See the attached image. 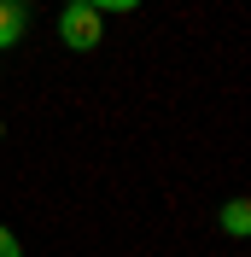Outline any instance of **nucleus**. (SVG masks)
I'll list each match as a JSON object with an SVG mask.
<instances>
[{"label":"nucleus","mask_w":251,"mask_h":257,"mask_svg":"<svg viewBox=\"0 0 251 257\" xmlns=\"http://www.w3.org/2000/svg\"><path fill=\"white\" fill-rule=\"evenodd\" d=\"M88 12H99V18H117V12H135L141 0H82Z\"/></svg>","instance_id":"obj_4"},{"label":"nucleus","mask_w":251,"mask_h":257,"mask_svg":"<svg viewBox=\"0 0 251 257\" xmlns=\"http://www.w3.org/2000/svg\"><path fill=\"white\" fill-rule=\"evenodd\" d=\"M24 30H30V6H24V0H0V53L18 47Z\"/></svg>","instance_id":"obj_2"},{"label":"nucleus","mask_w":251,"mask_h":257,"mask_svg":"<svg viewBox=\"0 0 251 257\" xmlns=\"http://www.w3.org/2000/svg\"><path fill=\"white\" fill-rule=\"evenodd\" d=\"M99 35H105V18H99V12H88L82 0H70V6L59 12V41H64V47L88 53V47H99Z\"/></svg>","instance_id":"obj_1"},{"label":"nucleus","mask_w":251,"mask_h":257,"mask_svg":"<svg viewBox=\"0 0 251 257\" xmlns=\"http://www.w3.org/2000/svg\"><path fill=\"white\" fill-rule=\"evenodd\" d=\"M222 234H234V240L251 234V199H228L222 205Z\"/></svg>","instance_id":"obj_3"},{"label":"nucleus","mask_w":251,"mask_h":257,"mask_svg":"<svg viewBox=\"0 0 251 257\" xmlns=\"http://www.w3.org/2000/svg\"><path fill=\"white\" fill-rule=\"evenodd\" d=\"M0 135H6V128H0Z\"/></svg>","instance_id":"obj_6"},{"label":"nucleus","mask_w":251,"mask_h":257,"mask_svg":"<svg viewBox=\"0 0 251 257\" xmlns=\"http://www.w3.org/2000/svg\"><path fill=\"white\" fill-rule=\"evenodd\" d=\"M0 257H24V240H18L6 222H0Z\"/></svg>","instance_id":"obj_5"}]
</instances>
